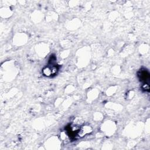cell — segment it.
<instances>
[{
    "mask_svg": "<svg viewBox=\"0 0 150 150\" xmlns=\"http://www.w3.org/2000/svg\"><path fill=\"white\" fill-rule=\"evenodd\" d=\"M138 77L141 81L145 82L147 80L149 79V73L146 70L142 69L139 71L138 73Z\"/></svg>",
    "mask_w": 150,
    "mask_h": 150,
    "instance_id": "cell-3",
    "label": "cell"
},
{
    "mask_svg": "<svg viewBox=\"0 0 150 150\" xmlns=\"http://www.w3.org/2000/svg\"><path fill=\"white\" fill-rule=\"evenodd\" d=\"M91 131V128L88 125H84L79 128L77 135L79 137H83L86 134L90 132Z\"/></svg>",
    "mask_w": 150,
    "mask_h": 150,
    "instance_id": "cell-2",
    "label": "cell"
},
{
    "mask_svg": "<svg viewBox=\"0 0 150 150\" xmlns=\"http://www.w3.org/2000/svg\"><path fill=\"white\" fill-rule=\"evenodd\" d=\"M57 70L58 69L57 66L52 64V65L51 64L50 66L45 67L43 70V73L46 76H50L55 74L57 71Z\"/></svg>",
    "mask_w": 150,
    "mask_h": 150,
    "instance_id": "cell-1",
    "label": "cell"
}]
</instances>
